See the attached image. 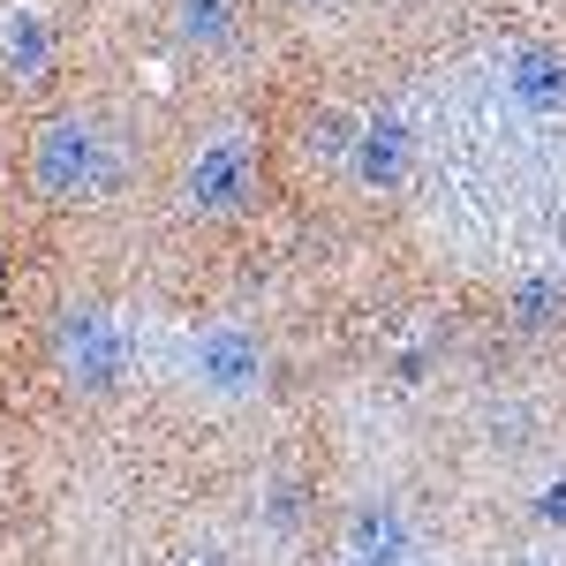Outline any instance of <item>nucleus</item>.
Returning a JSON list of instances; mask_svg holds the SVG:
<instances>
[{
    "instance_id": "obj_1",
    "label": "nucleus",
    "mask_w": 566,
    "mask_h": 566,
    "mask_svg": "<svg viewBox=\"0 0 566 566\" xmlns=\"http://www.w3.org/2000/svg\"><path fill=\"white\" fill-rule=\"evenodd\" d=\"M189 197L205 212H242L250 205V151L242 144H205L189 167Z\"/></svg>"
},
{
    "instance_id": "obj_2",
    "label": "nucleus",
    "mask_w": 566,
    "mask_h": 566,
    "mask_svg": "<svg viewBox=\"0 0 566 566\" xmlns=\"http://www.w3.org/2000/svg\"><path fill=\"white\" fill-rule=\"evenodd\" d=\"M91 175H98V136H91V129L61 122V129L39 136V181L53 189V197H76V189H91Z\"/></svg>"
},
{
    "instance_id": "obj_3",
    "label": "nucleus",
    "mask_w": 566,
    "mask_h": 566,
    "mask_svg": "<svg viewBox=\"0 0 566 566\" xmlns=\"http://www.w3.org/2000/svg\"><path fill=\"white\" fill-rule=\"evenodd\" d=\"M197 378L212 392H258L264 378V355L250 333H234V325H219V333H205V348H197Z\"/></svg>"
},
{
    "instance_id": "obj_4",
    "label": "nucleus",
    "mask_w": 566,
    "mask_h": 566,
    "mask_svg": "<svg viewBox=\"0 0 566 566\" xmlns=\"http://www.w3.org/2000/svg\"><path fill=\"white\" fill-rule=\"evenodd\" d=\"M61 363H69L84 386H114V378H122V340H114V325H106V317H76V325L61 333Z\"/></svg>"
},
{
    "instance_id": "obj_5",
    "label": "nucleus",
    "mask_w": 566,
    "mask_h": 566,
    "mask_svg": "<svg viewBox=\"0 0 566 566\" xmlns=\"http://www.w3.org/2000/svg\"><path fill=\"white\" fill-rule=\"evenodd\" d=\"M506 84H514V98L536 106V114H566V61L559 53H514V61H506Z\"/></svg>"
},
{
    "instance_id": "obj_6",
    "label": "nucleus",
    "mask_w": 566,
    "mask_h": 566,
    "mask_svg": "<svg viewBox=\"0 0 566 566\" xmlns=\"http://www.w3.org/2000/svg\"><path fill=\"white\" fill-rule=\"evenodd\" d=\"M400 167H408V129H400V122H370L363 144H355V175H363V189H392Z\"/></svg>"
},
{
    "instance_id": "obj_7",
    "label": "nucleus",
    "mask_w": 566,
    "mask_h": 566,
    "mask_svg": "<svg viewBox=\"0 0 566 566\" xmlns=\"http://www.w3.org/2000/svg\"><path fill=\"white\" fill-rule=\"evenodd\" d=\"M400 552H408L400 514H392V506H363V514H355V566H392Z\"/></svg>"
},
{
    "instance_id": "obj_8",
    "label": "nucleus",
    "mask_w": 566,
    "mask_h": 566,
    "mask_svg": "<svg viewBox=\"0 0 566 566\" xmlns=\"http://www.w3.org/2000/svg\"><path fill=\"white\" fill-rule=\"evenodd\" d=\"M181 31L205 39V45H219L227 39V0H181Z\"/></svg>"
},
{
    "instance_id": "obj_9",
    "label": "nucleus",
    "mask_w": 566,
    "mask_h": 566,
    "mask_svg": "<svg viewBox=\"0 0 566 566\" xmlns=\"http://www.w3.org/2000/svg\"><path fill=\"white\" fill-rule=\"evenodd\" d=\"M8 61H23V69H39V61H45V31H39V15H15V31H8Z\"/></svg>"
},
{
    "instance_id": "obj_10",
    "label": "nucleus",
    "mask_w": 566,
    "mask_h": 566,
    "mask_svg": "<svg viewBox=\"0 0 566 566\" xmlns=\"http://www.w3.org/2000/svg\"><path fill=\"white\" fill-rule=\"evenodd\" d=\"M317 159H348V122H340V114L317 122Z\"/></svg>"
},
{
    "instance_id": "obj_11",
    "label": "nucleus",
    "mask_w": 566,
    "mask_h": 566,
    "mask_svg": "<svg viewBox=\"0 0 566 566\" xmlns=\"http://www.w3.org/2000/svg\"><path fill=\"white\" fill-rule=\"evenodd\" d=\"M528 317V325H544V317H552V287H522V303H514Z\"/></svg>"
},
{
    "instance_id": "obj_12",
    "label": "nucleus",
    "mask_w": 566,
    "mask_h": 566,
    "mask_svg": "<svg viewBox=\"0 0 566 566\" xmlns=\"http://www.w3.org/2000/svg\"><path fill=\"white\" fill-rule=\"evenodd\" d=\"M536 514H544V522H552V528H566V483H552V491L536 499Z\"/></svg>"
},
{
    "instance_id": "obj_13",
    "label": "nucleus",
    "mask_w": 566,
    "mask_h": 566,
    "mask_svg": "<svg viewBox=\"0 0 566 566\" xmlns=\"http://www.w3.org/2000/svg\"><path fill=\"white\" fill-rule=\"evenodd\" d=\"M522 566H544V559H522Z\"/></svg>"
}]
</instances>
